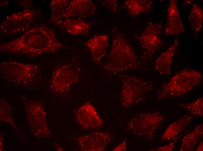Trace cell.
<instances>
[{
    "label": "cell",
    "instance_id": "ba28073f",
    "mask_svg": "<svg viewBox=\"0 0 203 151\" xmlns=\"http://www.w3.org/2000/svg\"><path fill=\"white\" fill-rule=\"evenodd\" d=\"M78 67L71 64L59 65L54 70L50 82L52 92L57 94L65 92L78 79Z\"/></svg>",
    "mask_w": 203,
    "mask_h": 151
},
{
    "label": "cell",
    "instance_id": "7c38bea8",
    "mask_svg": "<svg viewBox=\"0 0 203 151\" xmlns=\"http://www.w3.org/2000/svg\"><path fill=\"white\" fill-rule=\"evenodd\" d=\"M96 10L95 5L89 0H73L70 1L65 10L64 20L71 17L87 18L92 16Z\"/></svg>",
    "mask_w": 203,
    "mask_h": 151
},
{
    "label": "cell",
    "instance_id": "484cf974",
    "mask_svg": "<svg viewBox=\"0 0 203 151\" xmlns=\"http://www.w3.org/2000/svg\"><path fill=\"white\" fill-rule=\"evenodd\" d=\"M203 141H202L200 143L199 145L196 148L195 150V151H203Z\"/></svg>",
    "mask_w": 203,
    "mask_h": 151
},
{
    "label": "cell",
    "instance_id": "9a60e30c",
    "mask_svg": "<svg viewBox=\"0 0 203 151\" xmlns=\"http://www.w3.org/2000/svg\"><path fill=\"white\" fill-rule=\"evenodd\" d=\"M179 41L178 37H177L172 44L156 59L155 69L160 74H170L172 60L176 51Z\"/></svg>",
    "mask_w": 203,
    "mask_h": 151
},
{
    "label": "cell",
    "instance_id": "5bb4252c",
    "mask_svg": "<svg viewBox=\"0 0 203 151\" xmlns=\"http://www.w3.org/2000/svg\"><path fill=\"white\" fill-rule=\"evenodd\" d=\"M108 36L96 35L84 43L90 51L94 62L99 64L106 55L108 47Z\"/></svg>",
    "mask_w": 203,
    "mask_h": 151
},
{
    "label": "cell",
    "instance_id": "d6986e66",
    "mask_svg": "<svg viewBox=\"0 0 203 151\" xmlns=\"http://www.w3.org/2000/svg\"><path fill=\"white\" fill-rule=\"evenodd\" d=\"M70 2L69 0L51 1L50 3L51 23L59 27L63 28L62 24L64 20V16L65 10Z\"/></svg>",
    "mask_w": 203,
    "mask_h": 151
},
{
    "label": "cell",
    "instance_id": "8992f818",
    "mask_svg": "<svg viewBox=\"0 0 203 151\" xmlns=\"http://www.w3.org/2000/svg\"><path fill=\"white\" fill-rule=\"evenodd\" d=\"M162 30L161 24L149 22L141 33L135 35L141 48L142 60L151 59L155 52L162 47L164 43L160 38Z\"/></svg>",
    "mask_w": 203,
    "mask_h": 151
},
{
    "label": "cell",
    "instance_id": "30bf717a",
    "mask_svg": "<svg viewBox=\"0 0 203 151\" xmlns=\"http://www.w3.org/2000/svg\"><path fill=\"white\" fill-rule=\"evenodd\" d=\"M77 122L83 128L93 129L101 127L103 123L96 110L89 102L82 105L75 113Z\"/></svg>",
    "mask_w": 203,
    "mask_h": 151
},
{
    "label": "cell",
    "instance_id": "52a82bcc",
    "mask_svg": "<svg viewBox=\"0 0 203 151\" xmlns=\"http://www.w3.org/2000/svg\"><path fill=\"white\" fill-rule=\"evenodd\" d=\"M36 14L33 10L25 9L5 17L1 24L2 34L14 35L30 29Z\"/></svg>",
    "mask_w": 203,
    "mask_h": 151
},
{
    "label": "cell",
    "instance_id": "7a4b0ae2",
    "mask_svg": "<svg viewBox=\"0 0 203 151\" xmlns=\"http://www.w3.org/2000/svg\"><path fill=\"white\" fill-rule=\"evenodd\" d=\"M141 66L132 46L114 26L112 30V43L107 60L103 68L104 73L113 76L126 71L135 69Z\"/></svg>",
    "mask_w": 203,
    "mask_h": 151
},
{
    "label": "cell",
    "instance_id": "8fae6325",
    "mask_svg": "<svg viewBox=\"0 0 203 151\" xmlns=\"http://www.w3.org/2000/svg\"><path fill=\"white\" fill-rule=\"evenodd\" d=\"M185 29L180 15L177 0H169L164 29V33L168 36L177 35L183 33Z\"/></svg>",
    "mask_w": 203,
    "mask_h": 151
},
{
    "label": "cell",
    "instance_id": "6da1fadb",
    "mask_svg": "<svg viewBox=\"0 0 203 151\" xmlns=\"http://www.w3.org/2000/svg\"><path fill=\"white\" fill-rule=\"evenodd\" d=\"M57 39L53 30L45 25H37L20 36L0 45V52L22 54L35 57L52 53L63 47Z\"/></svg>",
    "mask_w": 203,
    "mask_h": 151
},
{
    "label": "cell",
    "instance_id": "5b68a950",
    "mask_svg": "<svg viewBox=\"0 0 203 151\" xmlns=\"http://www.w3.org/2000/svg\"><path fill=\"white\" fill-rule=\"evenodd\" d=\"M120 77L122 80L121 101L124 106H130L143 101L153 87L150 82L135 76L123 74Z\"/></svg>",
    "mask_w": 203,
    "mask_h": 151
},
{
    "label": "cell",
    "instance_id": "7402d4cb",
    "mask_svg": "<svg viewBox=\"0 0 203 151\" xmlns=\"http://www.w3.org/2000/svg\"><path fill=\"white\" fill-rule=\"evenodd\" d=\"M178 104L189 113L194 116L200 117L203 116V97L199 98L191 102L179 103Z\"/></svg>",
    "mask_w": 203,
    "mask_h": 151
},
{
    "label": "cell",
    "instance_id": "9c48e42d",
    "mask_svg": "<svg viewBox=\"0 0 203 151\" xmlns=\"http://www.w3.org/2000/svg\"><path fill=\"white\" fill-rule=\"evenodd\" d=\"M164 119L158 112L140 114L132 121V130L139 136L148 138L154 134Z\"/></svg>",
    "mask_w": 203,
    "mask_h": 151
},
{
    "label": "cell",
    "instance_id": "e0dca14e",
    "mask_svg": "<svg viewBox=\"0 0 203 151\" xmlns=\"http://www.w3.org/2000/svg\"><path fill=\"white\" fill-rule=\"evenodd\" d=\"M192 116L186 114L169 125L161 136L162 141L171 139L183 131L190 123Z\"/></svg>",
    "mask_w": 203,
    "mask_h": 151
},
{
    "label": "cell",
    "instance_id": "2e32d148",
    "mask_svg": "<svg viewBox=\"0 0 203 151\" xmlns=\"http://www.w3.org/2000/svg\"><path fill=\"white\" fill-rule=\"evenodd\" d=\"M154 1L150 0H127L124 5L129 14L134 18L141 14L148 13L154 5Z\"/></svg>",
    "mask_w": 203,
    "mask_h": 151
},
{
    "label": "cell",
    "instance_id": "d4e9b609",
    "mask_svg": "<svg viewBox=\"0 0 203 151\" xmlns=\"http://www.w3.org/2000/svg\"><path fill=\"white\" fill-rule=\"evenodd\" d=\"M194 2L193 0H184L182 3L183 6L192 4Z\"/></svg>",
    "mask_w": 203,
    "mask_h": 151
},
{
    "label": "cell",
    "instance_id": "ffe728a7",
    "mask_svg": "<svg viewBox=\"0 0 203 151\" xmlns=\"http://www.w3.org/2000/svg\"><path fill=\"white\" fill-rule=\"evenodd\" d=\"M203 125L196 126L189 134L182 139L180 148L181 151H191L193 150L203 137Z\"/></svg>",
    "mask_w": 203,
    "mask_h": 151
},
{
    "label": "cell",
    "instance_id": "ac0fdd59",
    "mask_svg": "<svg viewBox=\"0 0 203 151\" xmlns=\"http://www.w3.org/2000/svg\"><path fill=\"white\" fill-rule=\"evenodd\" d=\"M62 25L68 33L76 35L88 33L92 23L80 18H69L64 20Z\"/></svg>",
    "mask_w": 203,
    "mask_h": 151
},
{
    "label": "cell",
    "instance_id": "3957f363",
    "mask_svg": "<svg viewBox=\"0 0 203 151\" xmlns=\"http://www.w3.org/2000/svg\"><path fill=\"white\" fill-rule=\"evenodd\" d=\"M203 78L202 73L196 70H181L162 85L157 92V101L184 95L198 85Z\"/></svg>",
    "mask_w": 203,
    "mask_h": 151
},
{
    "label": "cell",
    "instance_id": "4fadbf2b",
    "mask_svg": "<svg viewBox=\"0 0 203 151\" xmlns=\"http://www.w3.org/2000/svg\"><path fill=\"white\" fill-rule=\"evenodd\" d=\"M109 136L104 132H94L76 138L81 149L84 151H101L108 143Z\"/></svg>",
    "mask_w": 203,
    "mask_h": 151
},
{
    "label": "cell",
    "instance_id": "cb8c5ba5",
    "mask_svg": "<svg viewBox=\"0 0 203 151\" xmlns=\"http://www.w3.org/2000/svg\"><path fill=\"white\" fill-rule=\"evenodd\" d=\"M118 2V0H104L103 2V4L107 9L116 12L117 10Z\"/></svg>",
    "mask_w": 203,
    "mask_h": 151
},
{
    "label": "cell",
    "instance_id": "603a6c76",
    "mask_svg": "<svg viewBox=\"0 0 203 151\" xmlns=\"http://www.w3.org/2000/svg\"><path fill=\"white\" fill-rule=\"evenodd\" d=\"M181 136H177L169 143L163 146L150 150L156 151H172L174 148L177 141Z\"/></svg>",
    "mask_w": 203,
    "mask_h": 151
},
{
    "label": "cell",
    "instance_id": "44dd1931",
    "mask_svg": "<svg viewBox=\"0 0 203 151\" xmlns=\"http://www.w3.org/2000/svg\"><path fill=\"white\" fill-rule=\"evenodd\" d=\"M203 11L197 3L194 4L191 8L188 21L192 30L196 35L200 31L202 26Z\"/></svg>",
    "mask_w": 203,
    "mask_h": 151
},
{
    "label": "cell",
    "instance_id": "277c9868",
    "mask_svg": "<svg viewBox=\"0 0 203 151\" xmlns=\"http://www.w3.org/2000/svg\"><path fill=\"white\" fill-rule=\"evenodd\" d=\"M39 67L36 64H26L14 61L0 64V72L7 81L20 84H28L38 78Z\"/></svg>",
    "mask_w": 203,
    "mask_h": 151
}]
</instances>
